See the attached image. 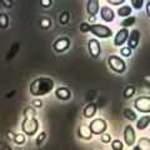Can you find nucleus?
<instances>
[{
	"instance_id": "a19ab883",
	"label": "nucleus",
	"mask_w": 150,
	"mask_h": 150,
	"mask_svg": "<svg viewBox=\"0 0 150 150\" xmlns=\"http://www.w3.org/2000/svg\"><path fill=\"white\" fill-rule=\"evenodd\" d=\"M133 150H142V149H140V148L138 146V145H135V146L133 148Z\"/></svg>"
},
{
	"instance_id": "f257e3e1",
	"label": "nucleus",
	"mask_w": 150,
	"mask_h": 150,
	"mask_svg": "<svg viewBox=\"0 0 150 150\" xmlns=\"http://www.w3.org/2000/svg\"><path fill=\"white\" fill-rule=\"evenodd\" d=\"M54 80L50 78H38L34 81H31L29 86V91L33 96L40 98L45 96L54 89Z\"/></svg>"
},
{
	"instance_id": "b1692460",
	"label": "nucleus",
	"mask_w": 150,
	"mask_h": 150,
	"mask_svg": "<svg viewBox=\"0 0 150 150\" xmlns=\"http://www.w3.org/2000/svg\"><path fill=\"white\" fill-rule=\"evenodd\" d=\"M9 26V16L6 14H0V28L1 29H6Z\"/></svg>"
},
{
	"instance_id": "4be33fe9",
	"label": "nucleus",
	"mask_w": 150,
	"mask_h": 150,
	"mask_svg": "<svg viewBox=\"0 0 150 150\" xmlns=\"http://www.w3.org/2000/svg\"><path fill=\"white\" fill-rule=\"evenodd\" d=\"M135 21H137V19H135V16H129V18H125L123 21H121V25H123V28L124 29H128L129 26H131V25H134L135 24Z\"/></svg>"
},
{
	"instance_id": "aec40b11",
	"label": "nucleus",
	"mask_w": 150,
	"mask_h": 150,
	"mask_svg": "<svg viewBox=\"0 0 150 150\" xmlns=\"http://www.w3.org/2000/svg\"><path fill=\"white\" fill-rule=\"evenodd\" d=\"M138 146L142 150H150V139H148V138H140L138 140Z\"/></svg>"
},
{
	"instance_id": "9b49d317",
	"label": "nucleus",
	"mask_w": 150,
	"mask_h": 150,
	"mask_svg": "<svg viewBox=\"0 0 150 150\" xmlns=\"http://www.w3.org/2000/svg\"><path fill=\"white\" fill-rule=\"evenodd\" d=\"M54 50L56 51V53H64L65 50H68L69 49V46H70V39L67 36H64V38H60V39H58L54 43Z\"/></svg>"
},
{
	"instance_id": "f8f14e48",
	"label": "nucleus",
	"mask_w": 150,
	"mask_h": 150,
	"mask_svg": "<svg viewBox=\"0 0 150 150\" xmlns=\"http://www.w3.org/2000/svg\"><path fill=\"white\" fill-rule=\"evenodd\" d=\"M100 18L101 20H104L105 23H111L115 19V11L112 10L110 6H101L100 8Z\"/></svg>"
},
{
	"instance_id": "4468645a",
	"label": "nucleus",
	"mask_w": 150,
	"mask_h": 150,
	"mask_svg": "<svg viewBox=\"0 0 150 150\" xmlns=\"http://www.w3.org/2000/svg\"><path fill=\"white\" fill-rule=\"evenodd\" d=\"M55 96L58 98L59 100H63V101H67L69 100L70 98H71V91L69 90L68 88H59V89H56V91H55Z\"/></svg>"
},
{
	"instance_id": "a878e982",
	"label": "nucleus",
	"mask_w": 150,
	"mask_h": 150,
	"mask_svg": "<svg viewBox=\"0 0 150 150\" xmlns=\"http://www.w3.org/2000/svg\"><path fill=\"white\" fill-rule=\"evenodd\" d=\"M18 50H19V44L18 43H15L13 46H11V49L9 50V53H8V56H6V59L8 60H10V59H13L14 56L16 55V53H18Z\"/></svg>"
},
{
	"instance_id": "20e7f679",
	"label": "nucleus",
	"mask_w": 150,
	"mask_h": 150,
	"mask_svg": "<svg viewBox=\"0 0 150 150\" xmlns=\"http://www.w3.org/2000/svg\"><path fill=\"white\" fill-rule=\"evenodd\" d=\"M21 130L25 135H29V137H33L38 133L39 130V121L38 119H24L21 123Z\"/></svg>"
},
{
	"instance_id": "9d476101",
	"label": "nucleus",
	"mask_w": 150,
	"mask_h": 150,
	"mask_svg": "<svg viewBox=\"0 0 150 150\" xmlns=\"http://www.w3.org/2000/svg\"><path fill=\"white\" fill-rule=\"evenodd\" d=\"M88 50L90 53L91 58H98L101 53V46H100V43L98 41V39H90L88 41Z\"/></svg>"
},
{
	"instance_id": "2eb2a0df",
	"label": "nucleus",
	"mask_w": 150,
	"mask_h": 150,
	"mask_svg": "<svg viewBox=\"0 0 150 150\" xmlns=\"http://www.w3.org/2000/svg\"><path fill=\"white\" fill-rule=\"evenodd\" d=\"M96 110H98L96 104H94V103H89V104L84 108L83 114H84V116H85L86 119H93L94 116H95V114H96Z\"/></svg>"
},
{
	"instance_id": "ea45409f",
	"label": "nucleus",
	"mask_w": 150,
	"mask_h": 150,
	"mask_svg": "<svg viewBox=\"0 0 150 150\" xmlns=\"http://www.w3.org/2000/svg\"><path fill=\"white\" fill-rule=\"evenodd\" d=\"M95 19H96V16H89V24H90V23H93V24H94Z\"/></svg>"
},
{
	"instance_id": "f704fd0d",
	"label": "nucleus",
	"mask_w": 150,
	"mask_h": 150,
	"mask_svg": "<svg viewBox=\"0 0 150 150\" xmlns=\"http://www.w3.org/2000/svg\"><path fill=\"white\" fill-rule=\"evenodd\" d=\"M124 3L125 0H108V4H111V5H121Z\"/></svg>"
},
{
	"instance_id": "6ab92c4d",
	"label": "nucleus",
	"mask_w": 150,
	"mask_h": 150,
	"mask_svg": "<svg viewBox=\"0 0 150 150\" xmlns=\"http://www.w3.org/2000/svg\"><path fill=\"white\" fill-rule=\"evenodd\" d=\"M124 116H125V119H128L129 121H135V120H138L137 112H135L133 109H129V108L124 110Z\"/></svg>"
},
{
	"instance_id": "1a4fd4ad",
	"label": "nucleus",
	"mask_w": 150,
	"mask_h": 150,
	"mask_svg": "<svg viewBox=\"0 0 150 150\" xmlns=\"http://www.w3.org/2000/svg\"><path fill=\"white\" fill-rule=\"evenodd\" d=\"M129 30L128 29H120L118 30V33L114 35V45L115 46H121L124 45L126 41H128V38H129Z\"/></svg>"
},
{
	"instance_id": "f03ea898",
	"label": "nucleus",
	"mask_w": 150,
	"mask_h": 150,
	"mask_svg": "<svg viewBox=\"0 0 150 150\" xmlns=\"http://www.w3.org/2000/svg\"><path fill=\"white\" fill-rule=\"evenodd\" d=\"M90 33L96 38H100V39H108V38L112 36V30L109 26L103 24H95V23L90 24Z\"/></svg>"
},
{
	"instance_id": "58836bf2",
	"label": "nucleus",
	"mask_w": 150,
	"mask_h": 150,
	"mask_svg": "<svg viewBox=\"0 0 150 150\" xmlns=\"http://www.w3.org/2000/svg\"><path fill=\"white\" fill-rule=\"evenodd\" d=\"M145 8H146V14H148V16L150 18V1H146V5H145Z\"/></svg>"
},
{
	"instance_id": "5701e85b",
	"label": "nucleus",
	"mask_w": 150,
	"mask_h": 150,
	"mask_svg": "<svg viewBox=\"0 0 150 150\" xmlns=\"http://www.w3.org/2000/svg\"><path fill=\"white\" fill-rule=\"evenodd\" d=\"M134 94H135V88H134L133 85H129V86H126V88L124 89L123 95H124L125 99H130V98L133 96Z\"/></svg>"
},
{
	"instance_id": "72a5a7b5",
	"label": "nucleus",
	"mask_w": 150,
	"mask_h": 150,
	"mask_svg": "<svg viewBox=\"0 0 150 150\" xmlns=\"http://www.w3.org/2000/svg\"><path fill=\"white\" fill-rule=\"evenodd\" d=\"M51 25V23L49 19H41V21H40V26L43 28V29H48V28Z\"/></svg>"
},
{
	"instance_id": "cd10ccee",
	"label": "nucleus",
	"mask_w": 150,
	"mask_h": 150,
	"mask_svg": "<svg viewBox=\"0 0 150 150\" xmlns=\"http://www.w3.org/2000/svg\"><path fill=\"white\" fill-rule=\"evenodd\" d=\"M130 4L133 5L134 9H137V10H140V9L144 6V1H143V0H131Z\"/></svg>"
},
{
	"instance_id": "39448f33",
	"label": "nucleus",
	"mask_w": 150,
	"mask_h": 150,
	"mask_svg": "<svg viewBox=\"0 0 150 150\" xmlns=\"http://www.w3.org/2000/svg\"><path fill=\"white\" fill-rule=\"evenodd\" d=\"M89 128H90V130H91L93 134H95V135H101V134H104L105 131H106V129H108V123H106V120L100 119V118L93 119V120L90 121V124H89Z\"/></svg>"
},
{
	"instance_id": "423d86ee",
	"label": "nucleus",
	"mask_w": 150,
	"mask_h": 150,
	"mask_svg": "<svg viewBox=\"0 0 150 150\" xmlns=\"http://www.w3.org/2000/svg\"><path fill=\"white\" fill-rule=\"evenodd\" d=\"M135 109L140 112L148 114L150 112V98L149 96H139L134 103Z\"/></svg>"
},
{
	"instance_id": "c9c22d12",
	"label": "nucleus",
	"mask_w": 150,
	"mask_h": 150,
	"mask_svg": "<svg viewBox=\"0 0 150 150\" xmlns=\"http://www.w3.org/2000/svg\"><path fill=\"white\" fill-rule=\"evenodd\" d=\"M40 4H41V6L43 8H49V6H51L53 1H51V0H41Z\"/></svg>"
},
{
	"instance_id": "6e6552de",
	"label": "nucleus",
	"mask_w": 150,
	"mask_h": 150,
	"mask_svg": "<svg viewBox=\"0 0 150 150\" xmlns=\"http://www.w3.org/2000/svg\"><path fill=\"white\" fill-rule=\"evenodd\" d=\"M128 48L130 50H133V49H137L138 48V45L140 43V31L137 30V29H134V30H131L129 33V38H128Z\"/></svg>"
},
{
	"instance_id": "7c9ffc66",
	"label": "nucleus",
	"mask_w": 150,
	"mask_h": 150,
	"mask_svg": "<svg viewBox=\"0 0 150 150\" xmlns=\"http://www.w3.org/2000/svg\"><path fill=\"white\" fill-rule=\"evenodd\" d=\"M120 54L125 56V58H129V56H131V50L128 48V46H123V48L120 49Z\"/></svg>"
},
{
	"instance_id": "7ed1b4c3",
	"label": "nucleus",
	"mask_w": 150,
	"mask_h": 150,
	"mask_svg": "<svg viewBox=\"0 0 150 150\" xmlns=\"http://www.w3.org/2000/svg\"><path fill=\"white\" fill-rule=\"evenodd\" d=\"M108 64L109 68L116 74H123L126 70V63L118 55H110L108 59Z\"/></svg>"
},
{
	"instance_id": "e433bc0d",
	"label": "nucleus",
	"mask_w": 150,
	"mask_h": 150,
	"mask_svg": "<svg viewBox=\"0 0 150 150\" xmlns=\"http://www.w3.org/2000/svg\"><path fill=\"white\" fill-rule=\"evenodd\" d=\"M31 105H33V106H35V108H43V101L35 99V100H33V101H31Z\"/></svg>"
},
{
	"instance_id": "dca6fc26",
	"label": "nucleus",
	"mask_w": 150,
	"mask_h": 150,
	"mask_svg": "<svg viewBox=\"0 0 150 150\" xmlns=\"http://www.w3.org/2000/svg\"><path fill=\"white\" fill-rule=\"evenodd\" d=\"M78 134H79V138H81L84 140H91L93 139V133L89 125H81L78 130Z\"/></svg>"
},
{
	"instance_id": "a211bd4d",
	"label": "nucleus",
	"mask_w": 150,
	"mask_h": 150,
	"mask_svg": "<svg viewBox=\"0 0 150 150\" xmlns=\"http://www.w3.org/2000/svg\"><path fill=\"white\" fill-rule=\"evenodd\" d=\"M131 11H133V8L131 6H129V5H123V6H120L119 9H118V16H120V18H129V16H131Z\"/></svg>"
},
{
	"instance_id": "412c9836",
	"label": "nucleus",
	"mask_w": 150,
	"mask_h": 150,
	"mask_svg": "<svg viewBox=\"0 0 150 150\" xmlns=\"http://www.w3.org/2000/svg\"><path fill=\"white\" fill-rule=\"evenodd\" d=\"M35 116H36V112L33 106H28L24 109V118L25 119H35Z\"/></svg>"
},
{
	"instance_id": "f3484780",
	"label": "nucleus",
	"mask_w": 150,
	"mask_h": 150,
	"mask_svg": "<svg viewBox=\"0 0 150 150\" xmlns=\"http://www.w3.org/2000/svg\"><path fill=\"white\" fill-rule=\"evenodd\" d=\"M149 125H150V115H144L137 120V129L138 130H145Z\"/></svg>"
},
{
	"instance_id": "4c0bfd02",
	"label": "nucleus",
	"mask_w": 150,
	"mask_h": 150,
	"mask_svg": "<svg viewBox=\"0 0 150 150\" xmlns=\"http://www.w3.org/2000/svg\"><path fill=\"white\" fill-rule=\"evenodd\" d=\"M1 4H3V5L5 6V8H8V9L13 6V5H11L13 3H11V1H8V0H3V1H1Z\"/></svg>"
},
{
	"instance_id": "473e14b6",
	"label": "nucleus",
	"mask_w": 150,
	"mask_h": 150,
	"mask_svg": "<svg viewBox=\"0 0 150 150\" xmlns=\"http://www.w3.org/2000/svg\"><path fill=\"white\" fill-rule=\"evenodd\" d=\"M80 31L81 33H88V31H90V24L86 21H84L80 24Z\"/></svg>"
},
{
	"instance_id": "ddd939ff",
	"label": "nucleus",
	"mask_w": 150,
	"mask_h": 150,
	"mask_svg": "<svg viewBox=\"0 0 150 150\" xmlns=\"http://www.w3.org/2000/svg\"><path fill=\"white\" fill-rule=\"evenodd\" d=\"M86 11L89 16H95L100 11V3L98 0H89L86 1Z\"/></svg>"
},
{
	"instance_id": "0eeeda50",
	"label": "nucleus",
	"mask_w": 150,
	"mask_h": 150,
	"mask_svg": "<svg viewBox=\"0 0 150 150\" xmlns=\"http://www.w3.org/2000/svg\"><path fill=\"white\" fill-rule=\"evenodd\" d=\"M124 142L128 146H134L135 142H137V134H135V129L133 125H126L124 129Z\"/></svg>"
},
{
	"instance_id": "2f4dec72",
	"label": "nucleus",
	"mask_w": 150,
	"mask_h": 150,
	"mask_svg": "<svg viewBox=\"0 0 150 150\" xmlns=\"http://www.w3.org/2000/svg\"><path fill=\"white\" fill-rule=\"evenodd\" d=\"M100 140L103 143H110L111 142V135L110 134H108V133H104V134H101L100 135Z\"/></svg>"
},
{
	"instance_id": "c85d7f7f",
	"label": "nucleus",
	"mask_w": 150,
	"mask_h": 150,
	"mask_svg": "<svg viewBox=\"0 0 150 150\" xmlns=\"http://www.w3.org/2000/svg\"><path fill=\"white\" fill-rule=\"evenodd\" d=\"M45 139H46V133H45V131H41V133L38 135V138H36V140H35V144L40 146V145L44 143V140H45Z\"/></svg>"
},
{
	"instance_id": "c756f323",
	"label": "nucleus",
	"mask_w": 150,
	"mask_h": 150,
	"mask_svg": "<svg viewBox=\"0 0 150 150\" xmlns=\"http://www.w3.org/2000/svg\"><path fill=\"white\" fill-rule=\"evenodd\" d=\"M69 19H70L69 13L64 11V13L62 14V15H60V24H63V25H67L68 23H69Z\"/></svg>"
},
{
	"instance_id": "bb28decb",
	"label": "nucleus",
	"mask_w": 150,
	"mask_h": 150,
	"mask_svg": "<svg viewBox=\"0 0 150 150\" xmlns=\"http://www.w3.org/2000/svg\"><path fill=\"white\" fill-rule=\"evenodd\" d=\"M111 148H112V150H123L124 149V144H123L121 140L115 139V140H112L111 142Z\"/></svg>"
},
{
	"instance_id": "393cba45",
	"label": "nucleus",
	"mask_w": 150,
	"mask_h": 150,
	"mask_svg": "<svg viewBox=\"0 0 150 150\" xmlns=\"http://www.w3.org/2000/svg\"><path fill=\"white\" fill-rule=\"evenodd\" d=\"M14 143L18 145H23L25 143V134L24 133H19L14 135Z\"/></svg>"
}]
</instances>
